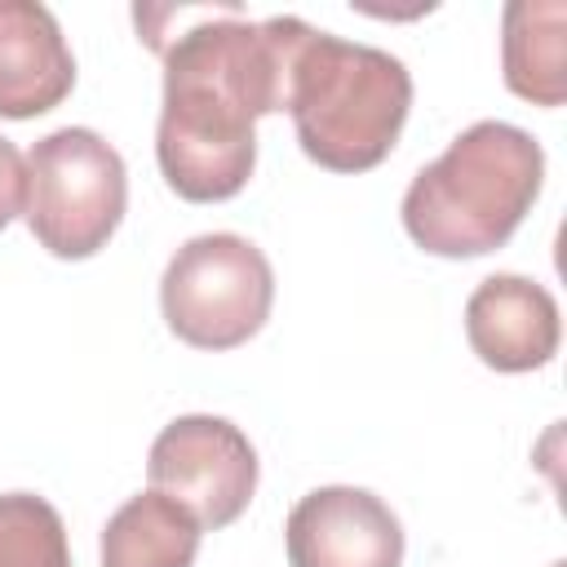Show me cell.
<instances>
[{
	"label": "cell",
	"mask_w": 567,
	"mask_h": 567,
	"mask_svg": "<svg viewBox=\"0 0 567 567\" xmlns=\"http://www.w3.org/2000/svg\"><path fill=\"white\" fill-rule=\"evenodd\" d=\"M204 527L164 492L128 496L102 527V567H195Z\"/></svg>",
	"instance_id": "obj_11"
},
{
	"label": "cell",
	"mask_w": 567,
	"mask_h": 567,
	"mask_svg": "<svg viewBox=\"0 0 567 567\" xmlns=\"http://www.w3.org/2000/svg\"><path fill=\"white\" fill-rule=\"evenodd\" d=\"M545 182L540 142L505 120H478L425 164L403 195V230L434 257H483L509 244Z\"/></svg>",
	"instance_id": "obj_2"
},
{
	"label": "cell",
	"mask_w": 567,
	"mask_h": 567,
	"mask_svg": "<svg viewBox=\"0 0 567 567\" xmlns=\"http://www.w3.org/2000/svg\"><path fill=\"white\" fill-rule=\"evenodd\" d=\"M465 337L492 372H536L563 341L558 301L527 275H487L465 301Z\"/></svg>",
	"instance_id": "obj_8"
},
{
	"label": "cell",
	"mask_w": 567,
	"mask_h": 567,
	"mask_svg": "<svg viewBox=\"0 0 567 567\" xmlns=\"http://www.w3.org/2000/svg\"><path fill=\"white\" fill-rule=\"evenodd\" d=\"M22 208H27V159H22V151L0 133V230H4L13 217H22Z\"/></svg>",
	"instance_id": "obj_13"
},
{
	"label": "cell",
	"mask_w": 567,
	"mask_h": 567,
	"mask_svg": "<svg viewBox=\"0 0 567 567\" xmlns=\"http://www.w3.org/2000/svg\"><path fill=\"white\" fill-rule=\"evenodd\" d=\"M128 168L93 128H58L27 151V226L40 248L62 261H84L124 221Z\"/></svg>",
	"instance_id": "obj_4"
},
{
	"label": "cell",
	"mask_w": 567,
	"mask_h": 567,
	"mask_svg": "<svg viewBox=\"0 0 567 567\" xmlns=\"http://www.w3.org/2000/svg\"><path fill=\"white\" fill-rule=\"evenodd\" d=\"M288 567H403V523L368 487H315L284 523Z\"/></svg>",
	"instance_id": "obj_7"
},
{
	"label": "cell",
	"mask_w": 567,
	"mask_h": 567,
	"mask_svg": "<svg viewBox=\"0 0 567 567\" xmlns=\"http://www.w3.org/2000/svg\"><path fill=\"white\" fill-rule=\"evenodd\" d=\"M257 474L261 465L248 434L235 421L208 412L168 421L146 456L151 487L177 501L204 532H221L248 509Z\"/></svg>",
	"instance_id": "obj_6"
},
{
	"label": "cell",
	"mask_w": 567,
	"mask_h": 567,
	"mask_svg": "<svg viewBox=\"0 0 567 567\" xmlns=\"http://www.w3.org/2000/svg\"><path fill=\"white\" fill-rule=\"evenodd\" d=\"M301 18L248 22L235 4L208 9L182 35L159 44L164 106L155 159L190 204L239 195L257 168V120L288 102V58Z\"/></svg>",
	"instance_id": "obj_1"
},
{
	"label": "cell",
	"mask_w": 567,
	"mask_h": 567,
	"mask_svg": "<svg viewBox=\"0 0 567 567\" xmlns=\"http://www.w3.org/2000/svg\"><path fill=\"white\" fill-rule=\"evenodd\" d=\"M284 111L297 124L306 159L328 173H368L394 151L408 124L412 75L385 49L301 22Z\"/></svg>",
	"instance_id": "obj_3"
},
{
	"label": "cell",
	"mask_w": 567,
	"mask_h": 567,
	"mask_svg": "<svg viewBox=\"0 0 567 567\" xmlns=\"http://www.w3.org/2000/svg\"><path fill=\"white\" fill-rule=\"evenodd\" d=\"M270 306L275 270L266 252L235 230L186 239L159 279L164 323L195 350H235L252 341L266 328Z\"/></svg>",
	"instance_id": "obj_5"
},
{
	"label": "cell",
	"mask_w": 567,
	"mask_h": 567,
	"mask_svg": "<svg viewBox=\"0 0 567 567\" xmlns=\"http://www.w3.org/2000/svg\"><path fill=\"white\" fill-rule=\"evenodd\" d=\"M0 567H71L66 523L44 496H0Z\"/></svg>",
	"instance_id": "obj_12"
},
{
	"label": "cell",
	"mask_w": 567,
	"mask_h": 567,
	"mask_svg": "<svg viewBox=\"0 0 567 567\" xmlns=\"http://www.w3.org/2000/svg\"><path fill=\"white\" fill-rule=\"evenodd\" d=\"M75 89L58 18L35 0H0V120H35Z\"/></svg>",
	"instance_id": "obj_9"
},
{
	"label": "cell",
	"mask_w": 567,
	"mask_h": 567,
	"mask_svg": "<svg viewBox=\"0 0 567 567\" xmlns=\"http://www.w3.org/2000/svg\"><path fill=\"white\" fill-rule=\"evenodd\" d=\"M563 0H514L501 13V71L505 89L532 106H563L567 58H563Z\"/></svg>",
	"instance_id": "obj_10"
}]
</instances>
